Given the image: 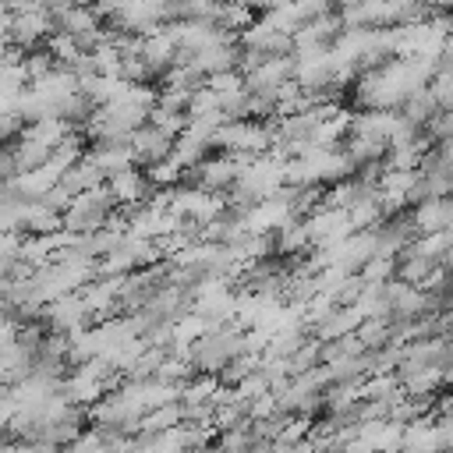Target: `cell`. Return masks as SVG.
Returning <instances> with one entry per match:
<instances>
[{
    "label": "cell",
    "mask_w": 453,
    "mask_h": 453,
    "mask_svg": "<svg viewBox=\"0 0 453 453\" xmlns=\"http://www.w3.org/2000/svg\"><path fill=\"white\" fill-rule=\"evenodd\" d=\"M50 28H53V14H50L42 4H32V7H21V11L11 14V35H14L21 46L39 42Z\"/></svg>",
    "instance_id": "6da1fadb"
},
{
    "label": "cell",
    "mask_w": 453,
    "mask_h": 453,
    "mask_svg": "<svg viewBox=\"0 0 453 453\" xmlns=\"http://www.w3.org/2000/svg\"><path fill=\"white\" fill-rule=\"evenodd\" d=\"M453 223V202L449 198H425V205L418 209V226L421 230H446Z\"/></svg>",
    "instance_id": "7a4b0ae2"
},
{
    "label": "cell",
    "mask_w": 453,
    "mask_h": 453,
    "mask_svg": "<svg viewBox=\"0 0 453 453\" xmlns=\"http://www.w3.org/2000/svg\"><path fill=\"white\" fill-rule=\"evenodd\" d=\"M134 152H138L142 159H159V156L170 152V134L159 131V127L138 131V134H134Z\"/></svg>",
    "instance_id": "3957f363"
},
{
    "label": "cell",
    "mask_w": 453,
    "mask_h": 453,
    "mask_svg": "<svg viewBox=\"0 0 453 453\" xmlns=\"http://www.w3.org/2000/svg\"><path fill=\"white\" fill-rule=\"evenodd\" d=\"M110 188H113V195H117L120 202H134V198L142 195V188H145V184H142V177H138L134 170H120V173L113 177V184H110Z\"/></svg>",
    "instance_id": "277c9868"
},
{
    "label": "cell",
    "mask_w": 453,
    "mask_h": 453,
    "mask_svg": "<svg viewBox=\"0 0 453 453\" xmlns=\"http://www.w3.org/2000/svg\"><path fill=\"white\" fill-rule=\"evenodd\" d=\"M50 53L57 57V60H64V64H74L85 50L74 42V35H67V32H57L53 39H50Z\"/></svg>",
    "instance_id": "5b68a950"
},
{
    "label": "cell",
    "mask_w": 453,
    "mask_h": 453,
    "mask_svg": "<svg viewBox=\"0 0 453 453\" xmlns=\"http://www.w3.org/2000/svg\"><path fill=\"white\" fill-rule=\"evenodd\" d=\"M230 177H234L230 163H209V166H205V173H202V180H205L209 188H223Z\"/></svg>",
    "instance_id": "8992f818"
},
{
    "label": "cell",
    "mask_w": 453,
    "mask_h": 453,
    "mask_svg": "<svg viewBox=\"0 0 453 453\" xmlns=\"http://www.w3.org/2000/svg\"><path fill=\"white\" fill-rule=\"evenodd\" d=\"M50 67H53V53H32L25 60V74H32V78H46Z\"/></svg>",
    "instance_id": "52a82bcc"
},
{
    "label": "cell",
    "mask_w": 453,
    "mask_h": 453,
    "mask_svg": "<svg viewBox=\"0 0 453 453\" xmlns=\"http://www.w3.org/2000/svg\"><path fill=\"white\" fill-rule=\"evenodd\" d=\"M152 177H156V180H173V177H177V163H159V166L152 170Z\"/></svg>",
    "instance_id": "ba28073f"
},
{
    "label": "cell",
    "mask_w": 453,
    "mask_h": 453,
    "mask_svg": "<svg viewBox=\"0 0 453 453\" xmlns=\"http://www.w3.org/2000/svg\"><path fill=\"white\" fill-rule=\"evenodd\" d=\"M428 4V11H435V14H449L453 11V0H425Z\"/></svg>",
    "instance_id": "9c48e42d"
},
{
    "label": "cell",
    "mask_w": 453,
    "mask_h": 453,
    "mask_svg": "<svg viewBox=\"0 0 453 453\" xmlns=\"http://www.w3.org/2000/svg\"><path fill=\"white\" fill-rule=\"evenodd\" d=\"M333 4H336V7L343 11V7H354V4H361V0H333Z\"/></svg>",
    "instance_id": "30bf717a"
},
{
    "label": "cell",
    "mask_w": 453,
    "mask_h": 453,
    "mask_svg": "<svg viewBox=\"0 0 453 453\" xmlns=\"http://www.w3.org/2000/svg\"><path fill=\"white\" fill-rule=\"evenodd\" d=\"M216 4H248V0H216Z\"/></svg>",
    "instance_id": "8fae6325"
},
{
    "label": "cell",
    "mask_w": 453,
    "mask_h": 453,
    "mask_svg": "<svg viewBox=\"0 0 453 453\" xmlns=\"http://www.w3.org/2000/svg\"><path fill=\"white\" fill-rule=\"evenodd\" d=\"M71 4H74V7H85V4H88V0H71Z\"/></svg>",
    "instance_id": "7c38bea8"
}]
</instances>
